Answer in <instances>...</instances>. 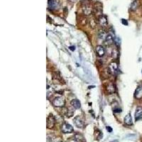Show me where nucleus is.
Here are the masks:
<instances>
[{
    "mask_svg": "<svg viewBox=\"0 0 142 142\" xmlns=\"http://www.w3.org/2000/svg\"><path fill=\"white\" fill-rule=\"evenodd\" d=\"M92 7H91L90 5H87V4H85V6L83 7V12H84V13H85L86 15L90 14L91 12H92Z\"/></svg>",
    "mask_w": 142,
    "mask_h": 142,
    "instance_id": "obj_14",
    "label": "nucleus"
},
{
    "mask_svg": "<svg viewBox=\"0 0 142 142\" xmlns=\"http://www.w3.org/2000/svg\"><path fill=\"white\" fill-rule=\"evenodd\" d=\"M71 105L73 107H74L75 109H80V106H81V103L80 102L78 99H73L70 102Z\"/></svg>",
    "mask_w": 142,
    "mask_h": 142,
    "instance_id": "obj_10",
    "label": "nucleus"
},
{
    "mask_svg": "<svg viewBox=\"0 0 142 142\" xmlns=\"http://www.w3.org/2000/svg\"><path fill=\"white\" fill-rule=\"evenodd\" d=\"M122 110H121V109H119V108H115L114 109V112H116V113H119V112H121Z\"/></svg>",
    "mask_w": 142,
    "mask_h": 142,
    "instance_id": "obj_20",
    "label": "nucleus"
},
{
    "mask_svg": "<svg viewBox=\"0 0 142 142\" xmlns=\"http://www.w3.org/2000/svg\"><path fill=\"white\" fill-rule=\"evenodd\" d=\"M95 52H96L97 55L98 57H100V58L103 57L104 55H105V49L102 46H97L96 47V49H95Z\"/></svg>",
    "mask_w": 142,
    "mask_h": 142,
    "instance_id": "obj_3",
    "label": "nucleus"
},
{
    "mask_svg": "<svg viewBox=\"0 0 142 142\" xmlns=\"http://www.w3.org/2000/svg\"><path fill=\"white\" fill-rule=\"evenodd\" d=\"M115 39V44H117V46H119L120 45V39H119L117 36L115 37V39Z\"/></svg>",
    "mask_w": 142,
    "mask_h": 142,
    "instance_id": "obj_19",
    "label": "nucleus"
},
{
    "mask_svg": "<svg viewBox=\"0 0 142 142\" xmlns=\"http://www.w3.org/2000/svg\"><path fill=\"white\" fill-rule=\"evenodd\" d=\"M115 37H113V36L111 35L110 33H108L106 36V39H105V42L107 45H112L113 44V43L115 42Z\"/></svg>",
    "mask_w": 142,
    "mask_h": 142,
    "instance_id": "obj_9",
    "label": "nucleus"
},
{
    "mask_svg": "<svg viewBox=\"0 0 142 142\" xmlns=\"http://www.w3.org/2000/svg\"><path fill=\"white\" fill-rule=\"evenodd\" d=\"M139 7V2L138 0H134L130 5V9L131 11H135Z\"/></svg>",
    "mask_w": 142,
    "mask_h": 142,
    "instance_id": "obj_12",
    "label": "nucleus"
},
{
    "mask_svg": "<svg viewBox=\"0 0 142 142\" xmlns=\"http://www.w3.org/2000/svg\"><path fill=\"white\" fill-rule=\"evenodd\" d=\"M106 90H107V92H108L110 94L114 93L115 92V86L113 84H110V85H109L107 86Z\"/></svg>",
    "mask_w": 142,
    "mask_h": 142,
    "instance_id": "obj_17",
    "label": "nucleus"
},
{
    "mask_svg": "<svg viewBox=\"0 0 142 142\" xmlns=\"http://www.w3.org/2000/svg\"><path fill=\"white\" fill-rule=\"evenodd\" d=\"M106 35L107 34H106V32L104 31H99V38L100 39L105 40Z\"/></svg>",
    "mask_w": 142,
    "mask_h": 142,
    "instance_id": "obj_18",
    "label": "nucleus"
},
{
    "mask_svg": "<svg viewBox=\"0 0 142 142\" xmlns=\"http://www.w3.org/2000/svg\"><path fill=\"white\" fill-rule=\"evenodd\" d=\"M106 130L108 131L109 132H112V129L111 128L110 126H106Z\"/></svg>",
    "mask_w": 142,
    "mask_h": 142,
    "instance_id": "obj_22",
    "label": "nucleus"
},
{
    "mask_svg": "<svg viewBox=\"0 0 142 142\" xmlns=\"http://www.w3.org/2000/svg\"><path fill=\"white\" fill-rule=\"evenodd\" d=\"M109 70H110L111 73H115V72H116V70H117V63H111L110 65V67H109Z\"/></svg>",
    "mask_w": 142,
    "mask_h": 142,
    "instance_id": "obj_16",
    "label": "nucleus"
},
{
    "mask_svg": "<svg viewBox=\"0 0 142 142\" xmlns=\"http://www.w3.org/2000/svg\"><path fill=\"white\" fill-rule=\"evenodd\" d=\"M65 99L63 98V97H55L53 100V104L55 106L57 107H61L65 105Z\"/></svg>",
    "mask_w": 142,
    "mask_h": 142,
    "instance_id": "obj_1",
    "label": "nucleus"
},
{
    "mask_svg": "<svg viewBox=\"0 0 142 142\" xmlns=\"http://www.w3.org/2000/svg\"><path fill=\"white\" fill-rule=\"evenodd\" d=\"M61 130L63 131V133L65 134H67V133H71L73 131V126H71L70 124H67V123H64L62 127H61Z\"/></svg>",
    "mask_w": 142,
    "mask_h": 142,
    "instance_id": "obj_2",
    "label": "nucleus"
},
{
    "mask_svg": "<svg viewBox=\"0 0 142 142\" xmlns=\"http://www.w3.org/2000/svg\"><path fill=\"white\" fill-rule=\"evenodd\" d=\"M98 23L102 26H106L108 24V21H107V18L106 16L104 15H102V16H99L98 18Z\"/></svg>",
    "mask_w": 142,
    "mask_h": 142,
    "instance_id": "obj_5",
    "label": "nucleus"
},
{
    "mask_svg": "<svg viewBox=\"0 0 142 142\" xmlns=\"http://www.w3.org/2000/svg\"><path fill=\"white\" fill-rule=\"evenodd\" d=\"M73 121H74V123H75L76 126H78V128H83L84 126H85L83 121L80 117H76L74 119Z\"/></svg>",
    "mask_w": 142,
    "mask_h": 142,
    "instance_id": "obj_7",
    "label": "nucleus"
},
{
    "mask_svg": "<svg viewBox=\"0 0 142 142\" xmlns=\"http://www.w3.org/2000/svg\"><path fill=\"white\" fill-rule=\"evenodd\" d=\"M70 49L71 51H75V46H70Z\"/></svg>",
    "mask_w": 142,
    "mask_h": 142,
    "instance_id": "obj_23",
    "label": "nucleus"
},
{
    "mask_svg": "<svg viewBox=\"0 0 142 142\" xmlns=\"http://www.w3.org/2000/svg\"><path fill=\"white\" fill-rule=\"evenodd\" d=\"M59 142H61V141H59Z\"/></svg>",
    "mask_w": 142,
    "mask_h": 142,
    "instance_id": "obj_24",
    "label": "nucleus"
},
{
    "mask_svg": "<svg viewBox=\"0 0 142 142\" xmlns=\"http://www.w3.org/2000/svg\"><path fill=\"white\" fill-rule=\"evenodd\" d=\"M124 124H126V125H128V126L132 125L133 122H132V118H131V116L130 114H128V115H126V117H124Z\"/></svg>",
    "mask_w": 142,
    "mask_h": 142,
    "instance_id": "obj_11",
    "label": "nucleus"
},
{
    "mask_svg": "<svg viewBox=\"0 0 142 142\" xmlns=\"http://www.w3.org/2000/svg\"><path fill=\"white\" fill-rule=\"evenodd\" d=\"M142 119V107L138 106L135 112V119L136 121H138Z\"/></svg>",
    "mask_w": 142,
    "mask_h": 142,
    "instance_id": "obj_8",
    "label": "nucleus"
},
{
    "mask_svg": "<svg viewBox=\"0 0 142 142\" xmlns=\"http://www.w3.org/2000/svg\"><path fill=\"white\" fill-rule=\"evenodd\" d=\"M122 24H124V25H126V26L128 25V22H127V21H126V19H122Z\"/></svg>",
    "mask_w": 142,
    "mask_h": 142,
    "instance_id": "obj_21",
    "label": "nucleus"
},
{
    "mask_svg": "<svg viewBox=\"0 0 142 142\" xmlns=\"http://www.w3.org/2000/svg\"><path fill=\"white\" fill-rule=\"evenodd\" d=\"M59 7V3L57 0H48V7L51 9H56Z\"/></svg>",
    "mask_w": 142,
    "mask_h": 142,
    "instance_id": "obj_6",
    "label": "nucleus"
},
{
    "mask_svg": "<svg viewBox=\"0 0 142 142\" xmlns=\"http://www.w3.org/2000/svg\"><path fill=\"white\" fill-rule=\"evenodd\" d=\"M135 98L140 99L142 97V88L141 87H138L136 91H135V94H134Z\"/></svg>",
    "mask_w": 142,
    "mask_h": 142,
    "instance_id": "obj_13",
    "label": "nucleus"
},
{
    "mask_svg": "<svg viewBox=\"0 0 142 142\" xmlns=\"http://www.w3.org/2000/svg\"><path fill=\"white\" fill-rule=\"evenodd\" d=\"M55 120L54 117L52 115H49V117L47 119V127L48 129H52L55 125Z\"/></svg>",
    "mask_w": 142,
    "mask_h": 142,
    "instance_id": "obj_4",
    "label": "nucleus"
},
{
    "mask_svg": "<svg viewBox=\"0 0 142 142\" xmlns=\"http://www.w3.org/2000/svg\"><path fill=\"white\" fill-rule=\"evenodd\" d=\"M74 138H75V141H78V142L85 141V138H84V137H83L81 134H78V133H77V134H75Z\"/></svg>",
    "mask_w": 142,
    "mask_h": 142,
    "instance_id": "obj_15",
    "label": "nucleus"
}]
</instances>
